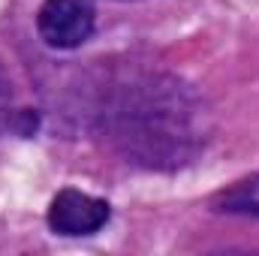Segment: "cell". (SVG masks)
Here are the masks:
<instances>
[{
	"label": "cell",
	"mask_w": 259,
	"mask_h": 256,
	"mask_svg": "<svg viewBox=\"0 0 259 256\" xmlns=\"http://www.w3.org/2000/svg\"><path fill=\"white\" fill-rule=\"evenodd\" d=\"M109 217H112V208L106 199L72 190V187L61 190L49 205V229L66 238L94 235L109 223Z\"/></svg>",
	"instance_id": "cell-3"
},
{
	"label": "cell",
	"mask_w": 259,
	"mask_h": 256,
	"mask_svg": "<svg viewBox=\"0 0 259 256\" xmlns=\"http://www.w3.org/2000/svg\"><path fill=\"white\" fill-rule=\"evenodd\" d=\"M12 103H15V94H12V78H9L6 66H3V61H0V136L12 127V118H15Z\"/></svg>",
	"instance_id": "cell-5"
},
{
	"label": "cell",
	"mask_w": 259,
	"mask_h": 256,
	"mask_svg": "<svg viewBox=\"0 0 259 256\" xmlns=\"http://www.w3.org/2000/svg\"><path fill=\"white\" fill-rule=\"evenodd\" d=\"M97 27L94 0H42L36 12V33L49 49L72 52L91 39Z\"/></svg>",
	"instance_id": "cell-2"
},
{
	"label": "cell",
	"mask_w": 259,
	"mask_h": 256,
	"mask_svg": "<svg viewBox=\"0 0 259 256\" xmlns=\"http://www.w3.org/2000/svg\"><path fill=\"white\" fill-rule=\"evenodd\" d=\"M106 142L142 169L172 172L205 151L211 112L190 81L172 72L118 78L97 112Z\"/></svg>",
	"instance_id": "cell-1"
},
{
	"label": "cell",
	"mask_w": 259,
	"mask_h": 256,
	"mask_svg": "<svg viewBox=\"0 0 259 256\" xmlns=\"http://www.w3.org/2000/svg\"><path fill=\"white\" fill-rule=\"evenodd\" d=\"M214 211L259 220V175H250L244 181H235L229 190L217 193L214 196Z\"/></svg>",
	"instance_id": "cell-4"
}]
</instances>
